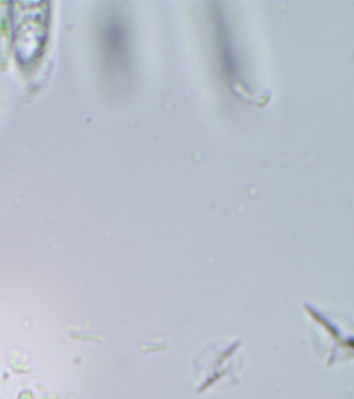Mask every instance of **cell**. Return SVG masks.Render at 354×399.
<instances>
[{
  "label": "cell",
  "mask_w": 354,
  "mask_h": 399,
  "mask_svg": "<svg viewBox=\"0 0 354 399\" xmlns=\"http://www.w3.org/2000/svg\"><path fill=\"white\" fill-rule=\"evenodd\" d=\"M209 6L212 37L221 76L230 87H237L242 83L241 63L229 20L223 3L210 2Z\"/></svg>",
  "instance_id": "obj_1"
}]
</instances>
